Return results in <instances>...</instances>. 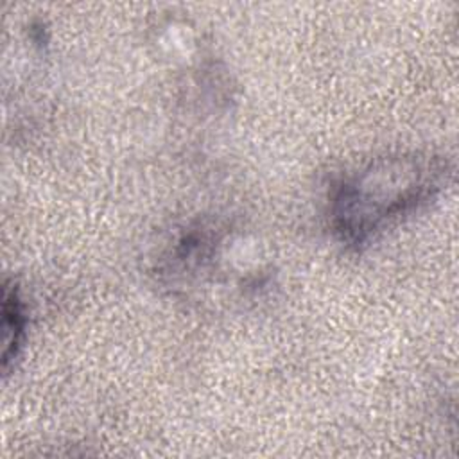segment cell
Wrapping results in <instances>:
<instances>
[{
	"label": "cell",
	"instance_id": "6da1fadb",
	"mask_svg": "<svg viewBox=\"0 0 459 459\" xmlns=\"http://www.w3.org/2000/svg\"><path fill=\"white\" fill-rule=\"evenodd\" d=\"M448 169L443 158L421 152H398L373 160L333 188L332 228L353 249L377 240L429 204L445 186Z\"/></svg>",
	"mask_w": 459,
	"mask_h": 459
},
{
	"label": "cell",
	"instance_id": "7a4b0ae2",
	"mask_svg": "<svg viewBox=\"0 0 459 459\" xmlns=\"http://www.w3.org/2000/svg\"><path fill=\"white\" fill-rule=\"evenodd\" d=\"M4 321H2V330H4V369L9 368V364L18 357L23 332H25V317H23V308L22 301L18 298L16 289H11L9 285L4 287V307H2Z\"/></svg>",
	"mask_w": 459,
	"mask_h": 459
}]
</instances>
